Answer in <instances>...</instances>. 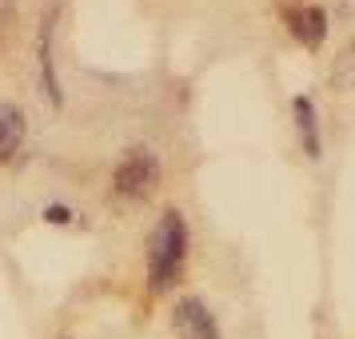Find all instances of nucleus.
Instances as JSON below:
<instances>
[{
  "mask_svg": "<svg viewBox=\"0 0 355 339\" xmlns=\"http://www.w3.org/2000/svg\"><path fill=\"white\" fill-rule=\"evenodd\" d=\"M184 259H188V224L172 208L156 220L152 236H148V288L156 295L176 288L184 275Z\"/></svg>",
  "mask_w": 355,
  "mask_h": 339,
  "instance_id": "obj_1",
  "label": "nucleus"
},
{
  "mask_svg": "<svg viewBox=\"0 0 355 339\" xmlns=\"http://www.w3.org/2000/svg\"><path fill=\"white\" fill-rule=\"evenodd\" d=\"M291 116H295V128H300V140H304V152L311 160L323 156V140H320V116H315V104L307 96L291 100Z\"/></svg>",
  "mask_w": 355,
  "mask_h": 339,
  "instance_id": "obj_5",
  "label": "nucleus"
},
{
  "mask_svg": "<svg viewBox=\"0 0 355 339\" xmlns=\"http://www.w3.org/2000/svg\"><path fill=\"white\" fill-rule=\"evenodd\" d=\"M331 84L336 88H355V44H347L339 52L336 68H331Z\"/></svg>",
  "mask_w": 355,
  "mask_h": 339,
  "instance_id": "obj_8",
  "label": "nucleus"
},
{
  "mask_svg": "<svg viewBox=\"0 0 355 339\" xmlns=\"http://www.w3.org/2000/svg\"><path fill=\"white\" fill-rule=\"evenodd\" d=\"M116 192L124 200H148L160 184V156L152 148H128L124 160L116 164Z\"/></svg>",
  "mask_w": 355,
  "mask_h": 339,
  "instance_id": "obj_2",
  "label": "nucleus"
},
{
  "mask_svg": "<svg viewBox=\"0 0 355 339\" xmlns=\"http://www.w3.org/2000/svg\"><path fill=\"white\" fill-rule=\"evenodd\" d=\"M52 33H56V12L40 24V44H36V60H40V80L49 92L52 104H60V80H56V68H52Z\"/></svg>",
  "mask_w": 355,
  "mask_h": 339,
  "instance_id": "obj_6",
  "label": "nucleus"
},
{
  "mask_svg": "<svg viewBox=\"0 0 355 339\" xmlns=\"http://www.w3.org/2000/svg\"><path fill=\"white\" fill-rule=\"evenodd\" d=\"M24 144V112L17 104H0V164L12 160Z\"/></svg>",
  "mask_w": 355,
  "mask_h": 339,
  "instance_id": "obj_7",
  "label": "nucleus"
},
{
  "mask_svg": "<svg viewBox=\"0 0 355 339\" xmlns=\"http://www.w3.org/2000/svg\"><path fill=\"white\" fill-rule=\"evenodd\" d=\"M288 33L295 36L300 44L315 49L323 36H327V17H323V8H315V4H307V8H291L288 12Z\"/></svg>",
  "mask_w": 355,
  "mask_h": 339,
  "instance_id": "obj_4",
  "label": "nucleus"
},
{
  "mask_svg": "<svg viewBox=\"0 0 355 339\" xmlns=\"http://www.w3.org/2000/svg\"><path fill=\"white\" fill-rule=\"evenodd\" d=\"M176 327L184 339H220V327H216L211 311L200 299H184L176 307Z\"/></svg>",
  "mask_w": 355,
  "mask_h": 339,
  "instance_id": "obj_3",
  "label": "nucleus"
},
{
  "mask_svg": "<svg viewBox=\"0 0 355 339\" xmlns=\"http://www.w3.org/2000/svg\"><path fill=\"white\" fill-rule=\"evenodd\" d=\"M44 220H49V224H68V220H72V208H64V204H49Z\"/></svg>",
  "mask_w": 355,
  "mask_h": 339,
  "instance_id": "obj_9",
  "label": "nucleus"
}]
</instances>
